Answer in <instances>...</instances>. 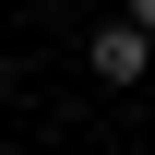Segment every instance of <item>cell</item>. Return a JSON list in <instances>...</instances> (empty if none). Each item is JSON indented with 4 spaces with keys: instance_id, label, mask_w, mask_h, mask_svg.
Here are the masks:
<instances>
[{
    "instance_id": "6da1fadb",
    "label": "cell",
    "mask_w": 155,
    "mask_h": 155,
    "mask_svg": "<svg viewBox=\"0 0 155 155\" xmlns=\"http://www.w3.org/2000/svg\"><path fill=\"white\" fill-rule=\"evenodd\" d=\"M84 60H96V84H143V72H155V36L119 12V24H96V48H84Z\"/></svg>"
},
{
    "instance_id": "7a4b0ae2",
    "label": "cell",
    "mask_w": 155,
    "mask_h": 155,
    "mask_svg": "<svg viewBox=\"0 0 155 155\" xmlns=\"http://www.w3.org/2000/svg\"><path fill=\"white\" fill-rule=\"evenodd\" d=\"M131 24H143V36H155V0H131Z\"/></svg>"
}]
</instances>
